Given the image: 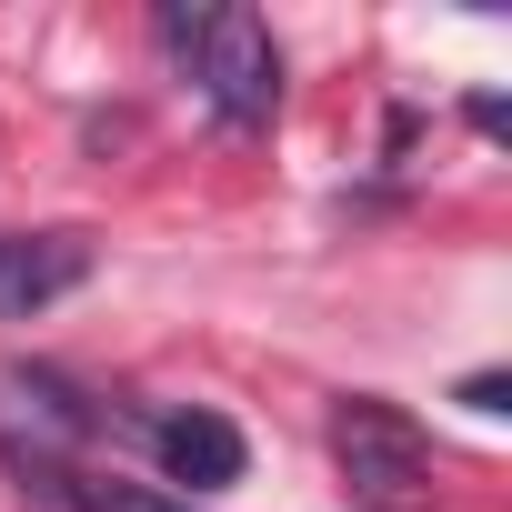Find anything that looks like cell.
<instances>
[{
	"instance_id": "6da1fadb",
	"label": "cell",
	"mask_w": 512,
	"mask_h": 512,
	"mask_svg": "<svg viewBox=\"0 0 512 512\" xmlns=\"http://www.w3.org/2000/svg\"><path fill=\"white\" fill-rule=\"evenodd\" d=\"M161 41L181 51V71L221 131H262L282 111V51H272L262 11H161Z\"/></svg>"
},
{
	"instance_id": "7a4b0ae2",
	"label": "cell",
	"mask_w": 512,
	"mask_h": 512,
	"mask_svg": "<svg viewBox=\"0 0 512 512\" xmlns=\"http://www.w3.org/2000/svg\"><path fill=\"white\" fill-rule=\"evenodd\" d=\"M332 472L352 492V512H432L442 482H432V432L382 402V392H352L332 402Z\"/></svg>"
},
{
	"instance_id": "3957f363",
	"label": "cell",
	"mask_w": 512,
	"mask_h": 512,
	"mask_svg": "<svg viewBox=\"0 0 512 512\" xmlns=\"http://www.w3.org/2000/svg\"><path fill=\"white\" fill-rule=\"evenodd\" d=\"M91 282V241L81 231H11L0 241V322H31Z\"/></svg>"
},
{
	"instance_id": "277c9868",
	"label": "cell",
	"mask_w": 512,
	"mask_h": 512,
	"mask_svg": "<svg viewBox=\"0 0 512 512\" xmlns=\"http://www.w3.org/2000/svg\"><path fill=\"white\" fill-rule=\"evenodd\" d=\"M151 452H161V472L181 482V502L191 492H221V482H241V432L221 422V412H161L151 422Z\"/></svg>"
},
{
	"instance_id": "5b68a950",
	"label": "cell",
	"mask_w": 512,
	"mask_h": 512,
	"mask_svg": "<svg viewBox=\"0 0 512 512\" xmlns=\"http://www.w3.org/2000/svg\"><path fill=\"white\" fill-rule=\"evenodd\" d=\"M61 512H201L181 502L171 482H111V472H71V502Z\"/></svg>"
}]
</instances>
